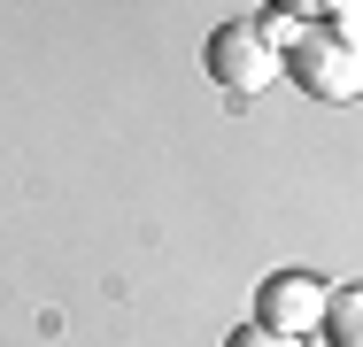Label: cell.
I'll list each match as a JSON object with an SVG mask.
<instances>
[{"label": "cell", "mask_w": 363, "mask_h": 347, "mask_svg": "<svg viewBox=\"0 0 363 347\" xmlns=\"http://www.w3.org/2000/svg\"><path fill=\"white\" fill-rule=\"evenodd\" d=\"M333 31H348V39H363V0H340V23Z\"/></svg>", "instance_id": "cell-6"}, {"label": "cell", "mask_w": 363, "mask_h": 347, "mask_svg": "<svg viewBox=\"0 0 363 347\" xmlns=\"http://www.w3.org/2000/svg\"><path fill=\"white\" fill-rule=\"evenodd\" d=\"M232 347H301V340L271 332V324H240V332H232Z\"/></svg>", "instance_id": "cell-5"}, {"label": "cell", "mask_w": 363, "mask_h": 347, "mask_svg": "<svg viewBox=\"0 0 363 347\" xmlns=\"http://www.w3.org/2000/svg\"><path fill=\"white\" fill-rule=\"evenodd\" d=\"M279 39L263 31V23H217L209 31V77H217L232 101H255L271 77H279Z\"/></svg>", "instance_id": "cell-2"}, {"label": "cell", "mask_w": 363, "mask_h": 347, "mask_svg": "<svg viewBox=\"0 0 363 347\" xmlns=\"http://www.w3.org/2000/svg\"><path fill=\"white\" fill-rule=\"evenodd\" d=\"M325 301H333V285H325V278L286 271V278H271V285H263V324H271V332H286V340H309V332L325 324Z\"/></svg>", "instance_id": "cell-3"}, {"label": "cell", "mask_w": 363, "mask_h": 347, "mask_svg": "<svg viewBox=\"0 0 363 347\" xmlns=\"http://www.w3.org/2000/svg\"><path fill=\"white\" fill-rule=\"evenodd\" d=\"M286 69L309 101H356L363 93V39L317 23V31H294L286 39Z\"/></svg>", "instance_id": "cell-1"}, {"label": "cell", "mask_w": 363, "mask_h": 347, "mask_svg": "<svg viewBox=\"0 0 363 347\" xmlns=\"http://www.w3.org/2000/svg\"><path fill=\"white\" fill-rule=\"evenodd\" d=\"M325 347H363V285H340L333 301H325Z\"/></svg>", "instance_id": "cell-4"}, {"label": "cell", "mask_w": 363, "mask_h": 347, "mask_svg": "<svg viewBox=\"0 0 363 347\" xmlns=\"http://www.w3.org/2000/svg\"><path fill=\"white\" fill-rule=\"evenodd\" d=\"M271 8H286V16H317V8H333V0H271Z\"/></svg>", "instance_id": "cell-7"}]
</instances>
